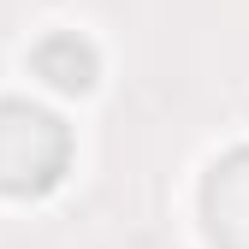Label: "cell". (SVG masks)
I'll return each mask as SVG.
<instances>
[{
  "instance_id": "cell-1",
  "label": "cell",
  "mask_w": 249,
  "mask_h": 249,
  "mask_svg": "<svg viewBox=\"0 0 249 249\" xmlns=\"http://www.w3.org/2000/svg\"><path fill=\"white\" fill-rule=\"evenodd\" d=\"M71 160V131L48 107L0 101V190L6 196H42L59 184Z\"/></svg>"
},
{
  "instance_id": "cell-2",
  "label": "cell",
  "mask_w": 249,
  "mask_h": 249,
  "mask_svg": "<svg viewBox=\"0 0 249 249\" xmlns=\"http://www.w3.org/2000/svg\"><path fill=\"white\" fill-rule=\"evenodd\" d=\"M202 208H208V231L220 249H249V148H231L208 172Z\"/></svg>"
},
{
  "instance_id": "cell-3",
  "label": "cell",
  "mask_w": 249,
  "mask_h": 249,
  "mask_svg": "<svg viewBox=\"0 0 249 249\" xmlns=\"http://www.w3.org/2000/svg\"><path fill=\"white\" fill-rule=\"evenodd\" d=\"M30 66H36V77H42V83L66 89V95H83V89L95 83L101 59H95V48H89L83 36H71V30H59V36H48V42H42L36 53H30Z\"/></svg>"
}]
</instances>
